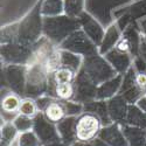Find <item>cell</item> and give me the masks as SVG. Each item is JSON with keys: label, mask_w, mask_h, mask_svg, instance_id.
<instances>
[{"label": "cell", "mask_w": 146, "mask_h": 146, "mask_svg": "<svg viewBox=\"0 0 146 146\" xmlns=\"http://www.w3.org/2000/svg\"><path fill=\"white\" fill-rule=\"evenodd\" d=\"M102 56L103 55L101 54H95L86 57L82 67L84 69V74L96 86H101L102 83L118 75V72L108 62V60Z\"/></svg>", "instance_id": "obj_1"}, {"label": "cell", "mask_w": 146, "mask_h": 146, "mask_svg": "<svg viewBox=\"0 0 146 146\" xmlns=\"http://www.w3.org/2000/svg\"><path fill=\"white\" fill-rule=\"evenodd\" d=\"M50 72L40 62H31L26 67V91L27 97L34 98L35 95L42 96L48 89Z\"/></svg>", "instance_id": "obj_2"}, {"label": "cell", "mask_w": 146, "mask_h": 146, "mask_svg": "<svg viewBox=\"0 0 146 146\" xmlns=\"http://www.w3.org/2000/svg\"><path fill=\"white\" fill-rule=\"evenodd\" d=\"M102 127L103 123L98 116L90 111H84L76 118V138L80 141L92 140L100 136Z\"/></svg>", "instance_id": "obj_3"}, {"label": "cell", "mask_w": 146, "mask_h": 146, "mask_svg": "<svg viewBox=\"0 0 146 146\" xmlns=\"http://www.w3.org/2000/svg\"><path fill=\"white\" fill-rule=\"evenodd\" d=\"M61 49L70 50L82 55L83 57H88L95 54H98V47H97L89 36L84 32H74L68 38H66L58 46Z\"/></svg>", "instance_id": "obj_4"}, {"label": "cell", "mask_w": 146, "mask_h": 146, "mask_svg": "<svg viewBox=\"0 0 146 146\" xmlns=\"http://www.w3.org/2000/svg\"><path fill=\"white\" fill-rule=\"evenodd\" d=\"M1 57L6 64L27 66L33 58V44H25L20 42L3 44Z\"/></svg>", "instance_id": "obj_5"}, {"label": "cell", "mask_w": 146, "mask_h": 146, "mask_svg": "<svg viewBox=\"0 0 146 146\" xmlns=\"http://www.w3.org/2000/svg\"><path fill=\"white\" fill-rule=\"evenodd\" d=\"M33 130L38 135L42 145H48L52 143L61 141L56 124L48 121L42 112H39L38 116L34 117V127Z\"/></svg>", "instance_id": "obj_6"}, {"label": "cell", "mask_w": 146, "mask_h": 146, "mask_svg": "<svg viewBox=\"0 0 146 146\" xmlns=\"http://www.w3.org/2000/svg\"><path fill=\"white\" fill-rule=\"evenodd\" d=\"M26 67L19 64H6L5 76L12 91L23 94L26 91Z\"/></svg>", "instance_id": "obj_7"}, {"label": "cell", "mask_w": 146, "mask_h": 146, "mask_svg": "<svg viewBox=\"0 0 146 146\" xmlns=\"http://www.w3.org/2000/svg\"><path fill=\"white\" fill-rule=\"evenodd\" d=\"M98 137L104 140L108 146H129L124 132L121 130V125L116 121L103 126Z\"/></svg>", "instance_id": "obj_8"}, {"label": "cell", "mask_w": 146, "mask_h": 146, "mask_svg": "<svg viewBox=\"0 0 146 146\" xmlns=\"http://www.w3.org/2000/svg\"><path fill=\"white\" fill-rule=\"evenodd\" d=\"M76 118L77 117H75V116H67L62 121H60L58 124H56L60 139L67 146H70L75 141H77L76 131H75Z\"/></svg>", "instance_id": "obj_9"}, {"label": "cell", "mask_w": 146, "mask_h": 146, "mask_svg": "<svg viewBox=\"0 0 146 146\" xmlns=\"http://www.w3.org/2000/svg\"><path fill=\"white\" fill-rule=\"evenodd\" d=\"M42 113L44 118L53 124H58L60 121H62L67 117V111L63 105V102L57 98H55L48 104L47 108L42 111Z\"/></svg>", "instance_id": "obj_10"}, {"label": "cell", "mask_w": 146, "mask_h": 146, "mask_svg": "<svg viewBox=\"0 0 146 146\" xmlns=\"http://www.w3.org/2000/svg\"><path fill=\"white\" fill-rule=\"evenodd\" d=\"M108 111L112 121L120 123L121 120H124L129 111L125 98H121V97H112V98H110L108 103Z\"/></svg>", "instance_id": "obj_11"}, {"label": "cell", "mask_w": 146, "mask_h": 146, "mask_svg": "<svg viewBox=\"0 0 146 146\" xmlns=\"http://www.w3.org/2000/svg\"><path fill=\"white\" fill-rule=\"evenodd\" d=\"M121 84V76L117 75L115 77H112L111 80H109L104 83H102L101 86L97 89V94H96V100H110L116 95V92L119 90Z\"/></svg>", "instance_id": "obj_12"}, {"label": "cell", "mask_w": 146, "mask_h": 146, "mask_svg": "<svg viewBox=\"0 0 146 146\" xmlns=\"http://www.w3.org/2000/svg\"><path fill=\"white\" fill-rule=\"evenodd\" d=\"M120 38H121L120 32L118 31L117 26L112 25L111 27H109L108 31L104 33L103 40H102V42L98 47V54L104 56L109 52L115 49V47H116V44H117V42L119 41Z\"/></svg>", "instance_id": "obj_13"}, {"label": "cell", "mask_w": 146, "mask_h": 146, "mask_svg": "<svg viewBox=\"0 0 146 146\" xmlns=\"http://www.w3.org/2000/svg\"><path fill=\"white\" fill-rule=\"evenodd\" d=\"M83 62H84V58H83L82 55H78V54L72 53L70 50L61 49L60 48V63H61V67L70 68L78 74V72L81 71V69H82V67H83Z\"/></svg>", "instance_id": "obj_14"}, {"label": "cell", "mask_w": 146, "mask_h": 146, "mask_svg": "<svg viewBox=\"0 0 146 146\" xmlns=\"http://www.w3.org/2000/svg\"><path fill=\"white\" fill-rule=\"evenodd\" d=\"M21 97L14 91H7L1 97V112L19 115V109L21 104Z\"/></svg>", "instance_id": "obj_15"}, {"label": "cell", "mask_w": 146, "mask_h": 146, "mask_svg": "<svg viewBox=\"0 0 146 146\" xmlns=\"http://www.w3.org/2000/svg\"><path fill=\"white\" fill-rule=\"evenodd\" d=\"M121 130L127 140L129 146H144L146 131L144 129L132 126V125H121Z\"/></svg>", "instance_id": "obj_16"}, {"label": "cell", "mask_w": 146, "mask_h": 146, "mask_svg": "<svg viewBox=\"0 0 146 146\" xmlns=\"http://www.w3.org/2000/svg\"><path fill=\"white\" fill-rule=\"evenodd\" d=\"M104 57L108 60V62L113 67V69L117 72H124L130 66L129 54H121L115 49H112L111 52L105 54Z\"/></svg>", "instance_id": "obj_17"}, {"label": "cell", "mask_w": 146, "mask_h": 146, "mask_svg": "<svg viewBox=\"0 0 146 146\" xmlns=\"http://www.w3.org/2000/svg\"><path fill=\"white\" fill-rule=\"evenodd\" d=\"M64 13V0H44L40 14L47 18H56Z\"/></svg>", "instance_id": "obj_18"}, {"label": "cell", "mask_w": 146, "mask_h": 146, "mask_svg": "<svg viewBox=\"0 0 146 146\" xmlns=\"http://www.w3.org/2000/svg\"><path fill=\"white\" fill-rule=\"evenodd\" d=\"M126 120L132 126H137L146 130V113H144L136 104L129 108Z\"/></svg>", "instance_id": "obj_19"}, {"label": "cell", "mask_w": 146, "mask_h": 146, "mask_svg": "<svg viewBox=\"0 0 146 146\" xmlns=\"http://www.w3.org/2000/svg\"><path fill=\"white\" fill-rule=\"evenodd\" d=\"M53 78L56 84L60 83H74L77 77V72L67 67H60L53 72Z\"/></svg>", "instance_id": "obj_20"}, {"label": "cell", "mask_w": 146, "mask_h": 146, "mask_svg": "<svg viewBox=\"0 0 146 146\" xmlns=\"http://www.w3.org/2000/svg\"><path fill=\"white\" fill-rule=\"evenodd\" d=\"M75 94L76 89L74 83H60L55 87V97L60 101H71Z\"/></svg>", "instance_id": "obj_21"}, {"label": "cell", "mask_w": 146, "mask_h": 146, "mask_svg": "<svg viewBox=\"0 0 146 146\" xmlns=\"http://www.w3.org/2000/svg\"><path fill=\"white\" fill-rule=\"evenodd\" d=\"M19 136V131L13 123H3L1 124V146H9L13 140Z\"/></svg>", "instance_id": "obj_22"}, {"label": "cell", "mask_w": 146, "mask_h": 146, "mask_svg": "<svg viewBox=\"0 0 146 146\" xmlns=\"http://www.w3.org/2000/svg\"><path fill=\"white\" fill-rule=\"evenodd\" d=\"M39 108L38 104H36L35 98H32V97H25V98L21 100V104H20V109H19V113L27 116L31 118H34L38 116L39 113Z\"/></svg>", "instance_id": "obj_23"}, {"label": "cell", "mask_w": 146, "mask_h": 146, "mask_svg": "<svg viewBox=\"0 0 146 146\" xmlns=\"http://www.w3.org/2000/svg\"><path fill=\"white\" fill-rule=\"evenodd\" d=\"M18 145L19 146H42L40 138L38 137L34 130L19 133Z\"/></svg>", "instance_id": "obj_24"}, {"label": "cell", "mask_w": 146, "mask_h": 146, "mask_svg": "<svg viewBox=\"0 0 146 146\" xmlns=\"http://www.w3.org/2000/svg\"><path fill=\"white\" fill-rule=\"evenodd\" d=\"M84 0H64V13L71 18H77L83 11Z\"/></svg>", "instance_id": "obj_25"}, {"label": "cell", "mask_w": 146, "mask_h": 146, "mask_svg": "<svg viewBox=\"0 0 146 146\" xmlns=\"http://www.w3.org/2000/svg\"><path fill=\"white\" fill-rule=\"evenodd\" d=\"M14 124V126L17 127V130L19 131V133L21 132H26V131H31L34 127V118L23 116V115H18L14 120L12 121Z\"/></svg>", "instance_id": "obj_26"}, {"label": "cell", "mask_w": 146, "mask_h": 146, "mask_svg": "<svg viewBox=\"0 0 146 146\" xmlns=\"http://www.w3.org/2000/svg\"><path fill=\"white\" fill-rule=\"evenodd\" d=\"M63 105L66 108V111H67V116H80L81 113L84 112V105L82 103H76V102H72L71 101H62Z\"/></svg>", "instance_id": "obj_27"}, {"label": "cell", "mask_w": 146, "mask_h": 146, "mask_svg": "<svg viewBox=\"0 0 146 146\" xmlns=\"http://www.w3.org/2000/svg\"><path fill=\"white\" fill-rule=\"evenodd\" d=\"M131 49H132V43H131L130 39L125 38V36H121L115 47V50H117L118 53H121V54H129L131 52Z\"/></svg>", "instance_id": "obj_28"}, {"label": "cell", "mask_w": 146, "mask_h": 146, "mask_svg": "<svg viewBox=\"0 0 146 146\" xmlns=\"http://www.w3.org/2000/svg\"><path fill=\"white\" fill-rule=\"evenodd\" d=\"M70 146H108V144L104 140H102L100 137H97V138H95L92 140H89V141H80V140H77Z\"/></svg>", "instance_id": "obj_29"}, {"label": "cell", "mask_w": 146, "mask_h": 146, "mask_svg": "<svg viewBox=\"0 0 146 146\" xmlns=\"http://www.w3.org/2000/svg\"><path fill=\"white\" fill-rule=\"evenodd\" d=\"M135 83L143 92L146 90V72H137L135 75Z\"/></svg>", "instance_id": "obj_30"}, {"label": "cell", "mask_w": 146, "mask_h": 146, "mask_svg": "<svg viewBox=\"0 0 146 146\" xmlns=\"http://www.w3.org/2000/svg\"><path fill=\"white\" fill-rule=\"evenodd\" d=\"M135 104L144 113H146V94H143L137 100V102Z\"/></svg>", "instance_id": "obj_31"}, {"label": "cell", "mask_w": 146, "mask_h": 146, "mask_svg": "<svg viewBox=\"0 0 146 146\" xmlns=\"http://www.w3.org/2000/svg\"><path fill=\"white\" fill-rule=\"evenodd\" d=\"M42 146H67V145H64L62 141H57V143H52V144H48V145H42Z\"/></svg>", "instance_id": "obj_32"}, {"label": "cell", "mask_w": 146, "mask_h": 146, "mask_svg": "<svg viewBox=\"0 0 146 146\" xmlns=\"http://www.w3.org/2000/svg\"><path fill=\"white\" fill-rule=\"evenodd\" d=\"M144 146H146V138H145V145Z\"/></svg>", "instance_id": "obj_33"}]
</instances>
